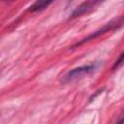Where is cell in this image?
<instances>
[{
  "label": "cell",
  "instance_id": "7a4b0ae2",
  "mask_svg": "<svg viewBox=\"0 0 124 124\" xmlns=\"http://www.w3.org/2000/svg\"><path fill=\"white\" fill-rule=\"evenodd\" d=\"M97 67H98V63L94 62V63H90V64H87V65H83V66L74 68L65 75L64 81L65 82L72 81L74 79H77L78 78L83 77L84 75H88V74L94 72L97 69Z\"/></svg>",
  "mask_w": 124,
  "mask_h": 124
},
{
  "label": "cell",
  "instance_id": "3957f363",
  "mask_svg": "<svg viewBox=\"0 0 124 124\" xmlns=\"http://www.w3.org/2000/svg\"><path fill=\"white\" fill-rule=\"evenodd\" d=\"M99 2H97V1H86V2H83L82 4H80L78 7H77L75 9V11L71 15V17H77V16L84 14L86 11H88L90 8H92L94 5H96Z\"/></svg>",
  "mask_w": 124,
  "mask_h": 124
},
{
  "label": "cell",
  "instance_id": "277c9868",
  "mask_svg": "<svg viewBox=\"0 0 124 124\" xmlns=\"http://www.w3.org/2000/svg\"><path fill=\"white\" fill-rule=\"evenodd\" d=\"M51 3H52L51 1H36L35 3H33V4L29 7L28 11H29V12H38V11H42V10L47 8Z\"/></svg>",
  "mask_w": 124,
  "mask_h": 124
},
{
  "label": "cell",
  "instance_id": "6da1fadb",
  "mask_svg": "<svg viewBox=\"0 0 124 124\" xmlns=\"http://www.w3.org/2000/svg\"><path fill=\"white\" fill-rule=\"evenodd\" d=\"M122 25H124V16H119V17H117V18H115V19H113V20L108 22V23L105 24L102 28L96 30L94 33L88 35L87 37L83 38L81 41H79V42L77 43L76 45L72 46V48H73V47H77V46H80V45H82V44H84V43H86V42H88V41H91V40H93V39H95V38H97V37H100V36H102V35H104V34H106V33H108V32H109V31L118 29V28H120Z\"/></svg>",
  "mask_w": 124,
  "mask_h": 124
},
{
  "label": "cell",
  "instance_id": "5b68a950",
  "mask_svg": "<svg viewBox=\"0 0 124 124\" xmlns=\"http://www.w3.org/2000/svg\"><path fill=\"white\" fill-rule=\"evenodd\" d=\"M123 63H124V50L122 51V53L120 54V56L117 58V60L114 62V64H113L111 70H116V69H118Z\"/></svg>",
  "mask_w": 124,
  "mask_h": 124
},
{
  "label": "cell",
  "instance_id": "8992f818",
  "mask_svg": "<svg viewBox=\"0 0 124 124\" xmlns=\"http://www.w3.org/2000/svg\"><path fill=\"white\" fill-rule=\"evenodd\" d=\"M115 124H124V110H123V112L119 115V117H118L117 121L115 122Z\"/></svg>",
  "mask_w": 124,
  "mask_h": 124
}]
</instances>
